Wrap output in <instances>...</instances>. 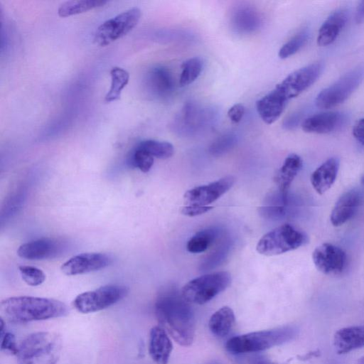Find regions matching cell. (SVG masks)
I'll return each mask as SVG.
<instances>
[{"instance_id": "obj_1", "label": "cell", "mask_w": 364, "mask_h": 364, "mask_svg": "<svg viewBox=\"0 0 364 364\" xmlns=\"http://www.w3.org/2000/svg\"><path fill=\"white\" fill-rule=\"evenodd\" d=\"M190 304L173 287L161 289L154 304L160 326L183 346L191 345L195 335V317Z\"/></svg>"}, {"instance_id": "obj_2", "label": "cell", "mask_w": 364, "mask_h": 364, "mask_svg": "<svg viewBox=\"0 0 364 364\" xmlns=\"http://www.w3.org/2000/svg\"><path fill=\"white\" fill-rule=\"evenodd\" d=\"M0 311L9 321L24 323L65 316L69 310L65 303L56 299L20 296L2 300Z\"/></svg>"}, {"instance_id": "obj_3", "label": "cell", "mask_w": 364, "mask_h": 364, "mask_svg": "<svg viewBox=\"0 0 364 364\" xmlns=\"http://www.w3.org/2000/svg\"><path fill=\"white\" fill-rule=\"evenodd\" d=\"M299 333L295 326H284L269 330L252 332L230 338L226 350L231 354L259 352L294 339Z\"/></svg>"}, {"instance_id": "obj_4", "label": "cell", "mask_w": 364, "mask_h": 364, "mask_svg": "<svg viewBox=\"0 0 364 364\" xmlns=\"http://www.w3.org/2000/svg\"><path fill=\"white\" fill-rule=\"evenodd\" d=\"M62 341L58 335L41 331L28 336L18 346V364H56Z\"/></svg>"}, {"instance_id": "obj_5", "label": "cell", "mask_w": 364, "mask_h": 364, "mask_svg": "<svg viewBox=\"0 0 364 364\" xmlns=\"http://www.w3.org/2000/svg\"><path fill=\"white\" fill-rule=\"evenodd\" d=\"M323 63L316 62L288 75L270 91L269 95L284 109L289 102L313 85L321 75Z\"/></svg>"}, {"instance_id": "obj_6", "label": "cell", "mask_w": 364, "mask_h": 364, "mask_svg": "<svg viewBox=\"0 0 364 364\" xmlns=\"http://www.w3.org/2000/svg\"><path fill=\"white\" fill-rule=\"evenodd\" d=\"M309 241L307 235L291 224H283L264 235L256 250L263 255L274 256L294 250Z\"/></svg>"}, {"instance_id": "obj_7", "label": "cell", "mask_w": 364, "mask_h": 364, "mask_svg": "<svg viewBox=\"0 0 364 364\" xmlns=\"http://www.w3.org/2000/svg\"><path fill=\"white\" fill-rule=\"evenodd\" d=\"M230 283L229 272H218L191 280L183 287L181 293L190 304H204L225 290Z\"/></svg>"}, {"instance_id": "obj_8", "label": "cell", "mask_w": 364, "mask_h": 364, "mask_svg": "<svg viewBox=\"0 0 364 364\" xmlns=\"http://www.w3.org/2000/svg\"><path fill=\"white\" fill-rule=\"evenodd\" d=\"M128 292L129 289L125 286L107 284L78 294L73 300V306L82 314L94 313L119 302Z\"/></svg>"}, {"instance_id": "obj_9", "label": "cell", "mask_w": 364, "mask_h": 364, "mask_svg": "<svg viewBox=\"0 0 364 364\" xmlns=\"http://www.w3.org/2000/svg\"><path fill=\"white\" fill-rule=\"evenodd\" d=\"M363 77L362 68L350 70L317 95L316 106L321 109H329L343 103L357 89Z\"/></svg>"}, {"instance_id": "obj_10", "label": "cell", "mask_w": 364, "mask_h": 364, "mask_svg": "<svg viewBox=\"0 0 364 364\" xmlns=\"http://www.w3.org/2000/svg\"><path fill=\"white\" fill-rule=\"evenodd\" d=\"M141 16V9L132 7L106 20L97 28L95 42L100 46H105L122 38L135 27Z\"/></svg>"}, {"instance_id": "obj_11", "label": "cell", "mask_w": 364, "mask_h": 364, "mask_svg": "<svg viewBox=\"0 0 364 364\" xmlns=\"http://www.w3.org/2000/svg\"><path fill=\"white\" fill-rule=\"evenodd\" d=\"M312 259L319 272L329 276L342 274L347 264L346 252L339 247L327 242L315 248Z\"/></svg>"}, {"instance_id": "obj_12", "label": "cell", "mask_w": 364, "mask_h": 364, "mask_svg": "<svg viewBox=\"0 0 364 364\" xmlns=\"http://www.w3.org/2000/svg\"><path fill=\"white\" fill-rule=\"evenodd\" d=\"M112 260V257L105 253L85 252L68 259L60 269L64 274L75 276L104 269L110 265Z\"/></svg>"}, {"instance_id": "obj_13", "label": "cell", "mask_w": 364, "mask_h": 364, "mask_svg": "<svg viewBox=\"0 0 364 364\" xmlns=\"http://www.w3.org/2000/svg\"><path fill=\"white\" fill-rule=\"evenodd\" d=\"M235 181L234 176H226L209 184L191 188L183 197L188 204L208 205L230 189Z\"/></svg>"}, {"instance_id": "obj_14", "label": "cell", "mask_w": 364, "mask_h": 364, "mask_svg": "<svg viewBox=\"0 0 364 364\" xmlns=\"http://www.w3.org/2000/svg\"><path fill=\"white\" fill-rule=\"evenodd\" d=\"M348 117L342 112H325L313 114L301 123L304 132L314 134H328L342 129Z\"/></svg>"}, {"instance_id": "obj_15", "label": "cell", "mask_w": 364, "mask_h": 364, "mask_svg": "<svg viewBox=\"0 0 364 364\" xmlns=\"http://www.w3.org/2000/svg\"><path fill=\"white\" fill-rule=\"evenodd\" d=\"M62 246L56 240L42 237L20 245L17 255L23 259L41 260L53 257L60 252Z\"/></svg>"}, {"instance_id": "obj_16", "label": "cell", "mask_w": 364, "mask_h": 364, "mask_svg": "<svg viewBox=\"0 0 364 364\" xmlns=\"http://www.w3.org/2000/svg\"><path fill=\"white\" fill-rule=\"evenodd\" d=\"M360 200L361 195L358 190L352 189L343 193L331 213L332 225L338 227L348 222L356 213Z\"/></svg>"}, {"instance_id": "obj_17", "label": "cell", "mask_w": 364, "mask_h": 364, "mask_svg": "<svg viewBox=\"0 0 364 364\" xmlns=\"http://www.w3.org/2000/svg\"><path fill=\"white\" fill-rule=\"evenodd\" d=\"M145 82L151 94L160 99L168 97L174 89L172 75L168 69L164 66H156L149 70Z\"/></svg>"}, {"instance_id": "obj_18", "label": "cell", "mask_w": 364, "mask_h": 364, "mask_svg": "<svg viewBox=\"0 0 364 364\" xmlns=\"http://www.w3.org/2000/svg\"><path fill=\"white\" fill-rule=\"evenodd\" d=\"M173 350L168 333L160 326L153 327L149 333V353L156 364H167Z\"/></svg>"}, {"instance_id": "obj_19", "label": "cell", "mask_w": 364, "mask_h": 364, "mask_svg": "<svg viewBox=\"0 0 364 364\" xmlns=\"http://www.w3.org/2000/svg\"><path fill=\"white\" fill-rule=\"evenodd\" d=\"M339 166V159L331 157L313 171L311 183L317 193L322 195L332 186L336 179Z\"/></svg>"}, {"instance_id": "obj_20", "label": "cell", "mask_w": 364, "mask_h": 364, "mask_svg": "<svg viewBox=\"0 0 364 364\" xmlns=\"http://www.w3.org/2000/svg\"><path fill=\"white\" fill-rule=\"evenodd\" d=\"M333 345L338 354L364 346V325L341 328L334 335Z\"/></svg>"}, {"instance_id": "obj_21", "label": "cell", "mask_w": 364, "mask_h": 364, "mask_svg": "<svg viewBox=\"0 0 364 364\" xmlns=\"http://www.w3.org/2000/svg\"><path fill=\"white\" fill-rule=\"evenodd\" d=\"M347 20L348 12L346 9H341L333 11L319 28L317 44L327 46L333 43L346 26Z\"/></svg>"}, {"instance_id": "obj_22", "label": "cell", "mask_w": 364, "mask_h": 364, "mask_svg": "<svg viewBox=\"0 0 364 364\" xmlns=\"http://www.w3.org/2000/svg\"><path fill=\"white\" fill-rule=\"evenodd\" d=\"M296 208L294 200L287 193L279 191L271 196L262 213L267 218L281 219L293 214Z\"/></svg>"}, {"instance_id": "obj_23", "label": "cell", "mask_w": 364, "mask_h": 364, "mask_svg": "<svg viewBox=\"0 0 364 364\" xmlns=\"http://www.w3.org/2000/svg\"><path fill=\"white\" fill-rule=\"evenodd\" d=\"M231 22L237 31L242 33H249L259 28L261 18L255 8L242 5L235 8L233 11Z\"/></svg>"}, {"instance_id": "obj_24", "label": "cell", "mask_w": 364, "mask_h": 364, "mask_svg": "<svg viewBox=\"0 0 364 364\" xmlns=\"http://www.w3.org/2000/svg\"><path fill=\"white\" fill-rule=\"evenodd\" d=\"M302 165L301 158L296 154H291L285 159L274 176V182L279 191L283 193H288L292 181L301 169Z\"/></svg>"}, {"instance_id": "obj_25", "label": "cell", "mask_w": 364, "mask_h": 364, "mask_svg": "<svg viewBox=\"0 0 364 364\" xmlns=\"http://www.w3.org/2000/svg\"><path fill=\"white\" fill-rule=\"evenodd\" d=\"M234 323L235 314L232 309L228 306H223L211 316L208 326L213 335L223 338L230 332Z\"/></svg>"}, {"instance_id": "obj_26", "label": "cell", "mask_w": 364, "mask_h": 364, "mask_svg": "<svg viewBox=\"0 0 364 364\" xmlns=\"http://www.w3.org/2000/svg\"><path fill=\"white\" fill-rule=\"evenodd\" d=\"M222 235V230L213 227L201 230L191 237L187 242L186 248L189 252L200 253L208 250Z\"/></svg>"}, {"instance_id": "obj_27", "label": "cell", "mask_w": 364, "mask_h": 364, "mask_svg": "<svg viewBox=\"0 0 364 364\" xmlns=\"http://www.w3.org/2000/svg\"><path fill=\"white\" fill-rule=\"evenodd\" d=\"M107 1L104 0H73L63 2L58 9L60 17L81 14L90 9L101 7Z\"/></svg>"}, {"instance_id": "obj_28", "label": "cell", "mask_w": 364, "mask_h": 364, "mask_svg": "<svg viewBox=\"0 0 364 364\" xmlns=\"http://www.w3.org/2000/svg\"><path fill=\"white\" fill-rule=\"evenodd\" d=\"M111 86L105 97V101L111 102L120 98L122 90L127 85L129 73L120 67H113L110 70Z\"/></svg>"}, {"instance_id": "obj_29", "label": "cell", "mask_w": 364, "mask_h": 364, "mask_svg": "<svg viewBox=\"0 0 364 364\" xmlns=\"http://www.w3.org/2000/svg\"><path fill=\"white\" fill-rule=\"evenodd\" d=\"M232 247V240H224L213 252H210L200 264L202 272L208 271L220 265L227 258Z\"/></svg>"}, {"instance_id": "obj_30", "label": "cell", "mask_w": 364, "mask_h": 364, "mask_svg": "<svg viewBox=\"0 0 364 364\" xmlns=\"http://www.w3.org/2000/svg\"><path fill=\"white\" fill-rule=\"evenodd\" d=\"M138 147L146 151L154 158L166 159L174 154L173 146L168 141L148 139L141 141Z\"/></svg>"}, {"instance_id": "obj_31", "label": "cell", "mask_w": 364, "mask_h": 364, "mask_svg": "<svg viewBox=\"0 0 364 364\" xmlns=\"http://www.w3.org/2000/svg\"><path fill=\"white\" fill-rule=\"evenodd\" d=\"M179 85L184 87L193 83L200 75L203 62L200 58L194 57L184 61L181 65Z\"/></svg>"}, {"instance_id": "obj_32", "label": "cell", "mask_w": 364, "mask_h": 364, "mask_svg": "<svg viewBox=\"0 0 364 364\" xmlns=\"http://www.w3.org/2000/svg\"><path fill=\"white\" fill-rule=\"evenodd\" d=\"M309 33L304 29L296 33L285 43L279 49L278 55L281 59H286L296 53L307 42Z\"/></svg>"}, {"instance_id": "obj_33", "label": "cell", "mask_w": 364, "mask_h": 364, "mask_svg": "<svg viewBox=\"0 0 364 364\" xmlns=\"http://www.w3.org/2000/svg\"><path fill=\"white\" fill-rule=\"evenodd\" d=\"M237 142V136L232 132L225 133L215 139L209 146V153L214 156H223L232 150Z\"/></svg>"}, {"instance_id": "obj_34", "label": "cell", "mask_w": 364, "mask_h": 364, "mask_svg": "<svg viewBox=\"0 0 364 364\" xmlns=\"http://www.w3.org/2000/svg\"><path fill=\"white\" fill-rule=\"evenodd\" d=\"M129 164L141 171H149L154 164V157L137 146L131 151L128 159Z\"/></svg>"}, {"instance_id": "obj_35", "label": "cell", "mask_w": 364, "mask_h": 364, "mask_svg": "<svg viewBox=\"0 0 364 364\" xmlns=\"http://www.w3.org/2000/svg\"><path fill=\"white\" fill-rule=\"evenodd\" d=\"M18 271L22 279L29 286H39L46 279L45 273L41 269L36 267L21 265L18 267Z\"/></svg>"}, {"instance_id": "obj_36", "label": "cell", "mask_w": 364, "mask_h": 364, "mask_svg": "<svg viewBox=\"0 0 364 364\" xmlns=\"http://www.w3.org/2000/svg\"><path fill=\"white\" fill-rule=\"evenodd\" d=\"M1 350L11 355H17L18 346L13 333L6 332L4 335L1 336Z\"/></svg>"}, {"instance_id": "obj_37", "label": "cell", "mask_w": 364, "mask_h": 364, "mask_svg": "<svg viewBox=\"0 0 364 364\" xmlns=\"http://www.w3.org/2000/svg\"><path fill=\"white\" fill-rule=\"evenodd\" d=\"M213 207L210 205H199L195 204H188L182 208V214L189 216L194 217L205 213L210 210Z\"/></svg>"}, {"instance_id": "obj_38", "label": "cell", "mask_w": 364, "mask_h": 364, "mask_svg": "<svg viewBox=\"0 0 364 364\" xmlns=\"http://www.w3.org/2000/svg\"><path fill=\"white\" fill-rule=\"evenodd\" d=\"M245 112V108L241 103L232 105L228 111L229 119L234 123L240 122Z\"/></svg>"}, {"instance_id": "obj_39", "label": "cell", "mask_w": 364, "mask_h": 364, "mask_svg": "<svg viewBox=\"0 0 364 364\" xmlns=\"http://www.w3.org/2000/svg\"><path fill=\"white\" fill-rule=\"evenodd\" d=\"M352 133L354 138L364 146V118L360 119L355 123Z\"/></svg>"}, {"instance_id": "obj_40", "label": "cell", "mask_w": 364, "mask_h": 364, "mask_svg": "<svg viewBox=\"0 0 364 364\" xmlns=\"http://www.w3.org/2000/svg\"><path fill=\"white\" fill-rule=\"evenodd\" d=\"M301 118V112L292 113L283 122V126L287 129H292L296 127Z\"/></svg>"}, {"instance_id": "obj_41", "label": "cell", "mask_w": 364, "mask_h": 364, "mask_svg": "<svg viewBox=\"0 0 364 364\" xmlns=\"http://www.w3.org/2000/svg\"><path fill=\"white\" fill-rule=\"evenodd\" d=\"M355 21L356 23L364 22V1H360L356 9Z\"/></svg>"}, {"instance_id": "obj_42", "label": "cell", "mask_w": 364, "mask_h": 364, "mask_svg": "<svg viewBox=\"0 0 364 364\" xmlns=\"http://www.w3.org/2000/svg\"><path fill=\"white\" fill-rule=\"evenodd\" d=\"M252 364H270V363L264 357L257 355L253 358Z\"/></svg>"}, {"instance_id": "obj_43", "label": "cell", "mask_w": 364, "mask_h": 364, "mask_svg": "<svg viewBox=\"0 0 364 364\" xmlns=\"http://www.w3.org/2000/svg\"><path fill=\"white\" fill-rule=\"evenodd\" d=\"M357 364H364V356L361 357L358 360Z\"/></svg>"}, {"instance_id": "obj_44", "label": "cell", "mask_w": 364, "mask_h": 364, "mask_svg": "<svg viewBox=\"0 0 364 364\" xmlns=\"http://www.w3.org/2000/svg\"><path fill=\"white\" fill-rule=\"evenodd\" d=\"M208 364H220V362H218L217 360H214V361L209 363Z\"/></svg>"}, {"instance_id": "obj_45", "label": "cell", "mask_w": 364, "mask_h": 364, "mask_svg": "<svg viewBox=\"0 0 364 364\" xmlns=\"http://www.w3.org/2000/svg\"><path fill=\"white\" fill-rule=\"evenodd\" d=\"M361 183H362L363 185H364V174L361 177Z\"/></svg>"}]
</instances>
